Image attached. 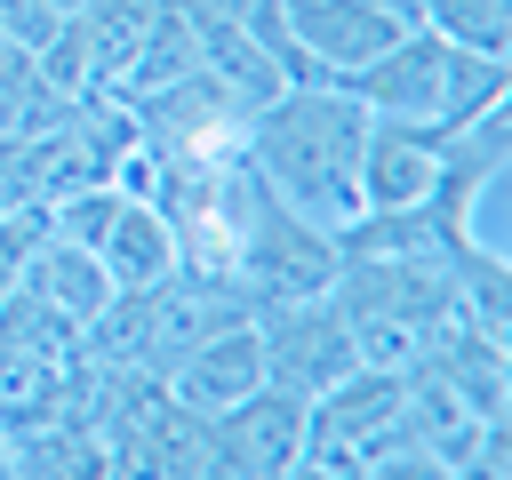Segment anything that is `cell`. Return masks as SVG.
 I'll return each instance as SVG.
<instances>
[{
  "instance_id": "cell-1",
  "label": "cell",
  "mask_w": 512,
  "mask_h": 480,
  "mask_svg": "<svg viewBox=\"0 0 512 480\" xmlns=\"http://www.w3.org/2000/svg\"><path fill=\"white\" fill-rule=\"evenodd\" d=\"M360 152H368V104L328 80L280 88L264 112H248L256 176L320 232H344L360 216Z\"/></svg>"
},
{
  "instance_id": "cell-6",
  "label": "cell",
  "mask_w": 512,
  "mask_h": 480,
  "mask_svg": "<svg viewBox=\"0 0 512 480\" xmlns=\"http://www.w3.org/2000/svg\"><path fill=\"white\" fill-rule=\"evenodd\" d=\"M168 392H176L184 408H200V416H216V408L264 392V336H256V312H224L216 328H200L192 352L168 368Z\"/></svg>"
},
{
  "instance_id": "cell-13",
  "label": "cell",
  "mask_w": 512,
  "mask_h": 480,
  "mask_svg": "<svg viewBox=\"0 0 512 480\" xmlns=\"http://www.w3.org/2000/svg\"><path fill=\"white\" fill-rule=\"evenodd\" d=\"M32 8H40V16H56V24H72V16L88 8V0H32Z\"/></svg>"
},
{
  "instance_id": "cell-9",
  "label": "cell",
  "mask_w": 512,
  "mask_h": 480,
  "mask_svg": "<svg viewBox=\"0 0 512 480\" xmlns=\"http://www.w3.org/2000/svg\"><path fill=\"white\" fill-rule=\"evenodd\" d=\"M96 264L112 272V296H144L160 280H176V232L152 200H120V216L96 240Z\"/></svg>"
},
{
  "instance_id": "cell-10",
  "label": "cell",
  "mask_w": 512,
  "mask_h": 480,
  "mask_svg": "<svg viewBox=\"0 0 512 480\" xmlns=\"http://www.w3.org/2000/svg\"><path fill=\"white\" fill-rule=\"evenodd\" d=\"M24 296H40L56 320H72V328H88V320H104L112 312V272L96 264V248H72V240H40L32 248V264H24V280H16Z\"/></svg>"
},
{
  "instance_id": "cell-2",
  "label": "cell",
  "mask_w": 512,
  "mask_h": 480,
  "mask_svg": "<svg viewBox=\"0 0 512 480\" xmlns=\"http://www.w3.org/2000/svg\"><path fill=\"white\" fill-rule=\"evenodd\" d=\"M328 88L360 96L376 120H408V128L448 136V128H464L472 112H488V104L512 96V56H480V48L440 40L432 24H408L376 64H360V72H344V80H328Z\"/></svg>"
},
{
  "instance_id": "cell-4",
  "label": "cell",
  "mask_w": 512,
  "mask_h": 480,
  "mask_svg": "<svg viewBox=\"0 0 512 480\" xmlns=\"http://www.w3.org/2000/svg\"><path fill=\"white\" fill-rule=\"evenodd\" d=\"M256 336H264V384L288 400H320L328 384H344L360 368L352 328L328 296H296V304H256Z\"/></svg>"
},
{
  "instance_id": "cell-11",
  "label": "cell",
  "mask_w": 512,
  "mask_h": 480,
  "mask_svg": "<svg viewBox=\"0 0 512 480\" xmlns=\"http://www.w3.org/2000/svg\"><path fill=\"white\" fill-rule=\"evenodd\" d=\"M184 72H200V40H192L184 0H160V8H152V32H144V48H136V64H128V80H120V96H144V88L184 80Z\"/></svg>"
},
{
  "instance_id": "cell-5",
  "label": "cell",
  "mask_w": 512,
  "mask_h": 480,
  "mask_svg": "<svg viewBox=\"0 0 512 480\" xmlns=\"http://www.w3.org/2000/svg\"><path fill=\"white\" fill-rule=\"evenodd\" d=\"M296 456H304V400L272 384L208 416V480H272Z\"/></svg>"
},
{
  "instance_id": "cell-12",
  "label": "cell",
  "mask_w": 512,
  "mask_h": 480,
  "mask_svg": "<svg viewBox=\"0 0 512 480\" xmlns=\"http://www.w3.org/2000/svg\"><path fill=\"white\" fill-rule=\"evenodd\" d=\"M424 24L456 48L512 56V0H424Z\"/></svg>"
},
{
  "instance_id": "cell-14",
  "label": "cell",
  "mask_w": 512,
  "mask_h": 480,
  "mask_svg": "<svg viewBox=\"0 0 512 480\" xmlns=\"http://www.w3.org/2000/svg\"><path fill=\"white\" fill-rule=\"evenodd\" d=\"M376 8H392L400 24H424V0H376Z\"/></svg>"
},
{
  "instance_id": "cell-7",
  "label": "cell",
  "mask_w": 512,
  "mask_h": 480,
  "mask_svg": "<svg viewBox=\"0 0 512 480\" xmlns=\"http://www.w3.org/2000/svg\"><path fill=\"white\" fill-rule=\"evenodd\" d=\"M288 32H296L312 80H344V72L376 64L408 24L392 8H376V0H288Z\"/></svg>"
},
{
  "instance_id": "cell-8",
  "label": "cell",
  "mask_w": 512,
  "mask_h": 480,
  "mask_svg": "<svg viewBox=\"0 0 512 480\" xmlns=\"http://www.w3.org/2000/svg\"><path fill=\"white\" fill-rule=\"evenodd\" d=\"M440 184V136L408 128V120H376L368 112V152H360V208L392 216V208H424Z\"/></svg>"
},
{
  "instance_id": "cell-3",
  "label": "cell",
  "mask_w": 512,
  "mask_h": 480,
  "mask_svg": "<svg viewBox=\"0 0 512 480\" xmlns=\"http://www.w3.org/2000/svg\"><path fill=\"white\" fill-rule=\"evenodd\" d=\"M128 104V128L136 144L168 152V160H232L248 144V104L208 80V72H184V80H160L144 96H120Z\"/></svg>"
}]
</instances>
